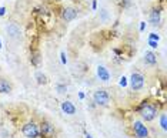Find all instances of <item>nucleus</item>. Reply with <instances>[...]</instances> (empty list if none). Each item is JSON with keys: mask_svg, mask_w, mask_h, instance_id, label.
Returning <instances> with one entry per match:
<instances>
[{"mask_svg": "<svg viewBox=\"0 0 167 138\" xmlns=\"http://www.w3.org/2000/svg\"><path fill=\"white\" fill-rule=\"evenodd\" d=\"M149 40H154V42H159V40H160V36H159V34H156V33H151L150 36H149Z\"/></svg>", "mask_w": 167, "mask_h": 138, "instance_id": "nucleus-18", "label": "nucleus"}, {"mask_svg": "<svg viewBox=\"0 0 167 138\" xmlns=\"http://www.w3.org/2000/svg\"><path fill=\"white\" fill-rule=\"evenodd\" d=\"M36 81H37V84H47L49 83L47 77L43 74L42 71H37V73H36Z\"/></svg>", "mask_w": 167, "mask_h": 138, "instance_id": "nucleus-13", "label": "nucleus"}, {"mask_svg": "<svg viewBox=\"0 0 167 138\" xmlns=\"http://www.w3.org/2000/svg\"><path fill=\"white\" fill-rule=\"evenodd\" d=\"M7 31H9V34H10L12 37H17V36L20 34V30L17 29L14 24H10V26H9V27H7Z\"/></svg>", "mask_w": 167, "mask_h": 138, "instance_id": "nucleus-14", "label": "nucleus"}, {"mask_svg": "<svg viewBox=\"0 0 167 138\" xmlns=\"http://www.w3.org/2000/svg\"><path fill=\"white\" fill-rule=\"evenodd\" d=\"M130 85H131V88L134 91L142 90L143 85H144V77L140 73H133L131 77H130Z\"/></svg>", "mask_w": 167, "mask_h": 138, "instance_id": "nucleus-6", "label": "nucleus"}, {"mask_svg": "<svg viewBox=\"0 0 167 138\" xmlns=\"http://www.w3.org/2000/svg\"><path fill=\"white\" fill-rule=\"evenodd\" d=\"M86 138H93V137H92L90 134H86Z\"/></svg>", "mask_w": 167, "mask_h": 138, "instance_id": "nucleus-26", "label": "nucleus"}, {"mask_svg": "<svg viewBox=\"0 0 167 138\" xmlns=\"http://www.w3.org/2000/svg\"><path fill=\"white\" fill-rule=\"evenodd\" d=\"M144 61L146 64H150V66H154L157 63V56L154 53H151V51H147L146 54H144Z\"/></svg>", "mask_w": 167, "mask_h": 138, "instance_id": "nucleus-12", "label": "nucleus"}, {"mask_svg": "<svg viewBox=\"0 0 167 138\" xmlns=\"http://www.w3.org/2000/svg\"><path fill=\"white\" fill-rule=\"evenodd\" d=\"M92 7L94 9V10H96V9H97V0H93V4H92Z\"/></svg>", "mask_w": 167, "mask_h": 138, "instance_id": "nucleus-24", "label": "nucleus"}, {"mask_svg": "<svg viewBox=\"0 0 167 138\" xmlns=\"http://www.w3.org/2000/svg\"><path fill=\"white\" fill-rule=\"evenodd\" d=\"M157 111H159V108H157V105L154 104V103H149L147 101V104H144L140 108V115H142V118L146 122H150L153 121L156 118V115H157Z\"/></svg>", "mask_w": 167, "mask_h": 138, "instance_id": "nucleus-1", "label": "nucleus"}, {"mask_svg": "<svg viewBox=\"0 0 167 138\" xmlns=\"http://www.w3.org/2000/svg\"><path fill=\"white\" fill-rule=\"evenodd\" d=\"M150 23L153 26H157L160 23V10L159 9H154L150 12Z\"/></svg>", "mask_w": 167, "mask_h": 138, "instance_id": "nucleus-11", "label": "nucleus"}, {"mask_svg": "<svg viewBox=\"0 0 167 138\" xmlns=\"http://www.w3.org/2000/svg\"><path fill=\"white\" fill-rule=\"evenodd\" d=\"M97 75H99V78H100L101 81H109L110 80L109 70L106 67H103V66H99V67H97Z\"/></svg>", "mask_w": 167, "mask_h": 138, "instance_id": "nucleus-9", "label": "nucleus"}, {"mask_svg": "<svg viewBox=\"0 0 167 138\" xmlns=\"http://www.w3.org/2000/svg\"><path fill=\"white\" fill-rule=\"evenodd\" d=\"M21 133L26 138H39L40 137V127L36 122H27L23 125Z\"/></svg>", "mask_w": 167, "mask_h": 138, "instance_id": "nucleus-3", "label": "nucleus"}, {"mask_svg": "<svg viewBox=\"0 0 167 138\" xmlns=\"http://www.w3.org/2000/svg\"><path fill=\"white\" fill-rule=\"evenodd\" d=\"M144 29H146V23L142 21V24H140V31H144Z\"/></svg>", "mask_w": 167, "mask_h": 138, "instance_id": "nucleus-22", "label": "nucleus"}, {"mask_svg": "<svg viewBox=\"0 0 167 138\" xmlns=\"http://www.w3.org/2000/svg\"><path fill=\"white\" fill-rule=\"evenodd\" d=\"M60 57H62V63H63V64H66V63H67L66 54H64V53H62V54H60Z\"/></svg>", "mask_w": 167, "mask_h": 138, "instance_id": "nucleus-21", "label": "nucleus"}, {"mask_svg": "<svg viewBox=\"0 0 167 138\" xmlns=\"http://www.w3.org/2000/svg\"><path fill=\"white\" fill-rule=\"evenodd\" d=\"M93 100H94V104L96 105H100V107H107L110 103V96L109 93L100 88V90H97L94 94H93Z\"/></svg>", "mask_w": 167, "mask_h": 138, "instance_id": "nucleus-4", "label": "nucleus"}, {"mask_svg": "<svg viewBox=\"0 0 167 138\" xmlns=\"http://www.w3.org/2000/svg\"><path fill=\"white\" fill-rule=\"evenodd\" d=\"M62 16H63V19H64L66 21H71V20H74L76 17H77V10L73 9V7H67V9L63 10Z\"/></svg>", "mask_w": 167, "mask_h": 138, "instance_id": "nucleus-7", "label": "nucleus"}, {"mask_svg": "<svg viewBox=\"0 0 167 138\" xmlns=\"http://www.w3.org/2000/svg\"><path fill=\"white\" fill-rule=\"evenodd\" d=\"M120 85L121 87H126V85H127V78H126V77H121L120 78Z\"/></svg>", "mask_w": 167, "mask_h": 138, "instance_id": "nucleus-20", "label": "nucleus"}, {"mask_svg": "<svg viewBox=\"0 0 167 138\" xmlns=\"http://www.w3.org/2000/svg\"><path fill=\"white\" fill-rule=\"evenodd\" d=\"M6 14V7H0V16H4Z\"/></svg>", "mask_w": 167, "mask_h": 138, "instance_id": "nucleus-23", "label": "nucleus"}, {"mask_svg": "<svg viewBox=\"0 0 167 138\" xmlns=\"http://www.w3.org/2000/svg\"><path fill=\"white\" fill-rule=\"evenodd\" d=\"M0 49H2V42H0Z\"/></svg>", "mask_w": 167, "mask_h": 138, "instance_id": "nucleus-27", "label": "nucleus"}, {"mask_svg": "<svg viewBox=\"0 0 167 138\" xmlns=\"http://www.w3.org/2000/svg\"><path fill=\"white\" fill-rule=\"evenodd\" d=\"M160 125H161V128H163L164 131L167 130V117H166V114H161V117H160Z\"/></svg>", "mask_w": 167, "mask_h": 138, "instance_id": "nucleus-16", "label": "nucleus"}, {"mask_svg": "<svg viewBox=\"0 0 167 138\" xmlns=\"http://www.w3.org/2000/svg\"><path fill=\"white\" fill-rule=\"evenodd\" d=\"M40 138H57V130L49 121H43L40 124Z\"/></svg>", "mask_w": 167, "mask_h": 138, "instance_id": "nucleus-2", "label": "nucleus"}, {"mask_svg": "<svg viewBox=\"0 0 167 138\" xmlns=\"http://www.w3.org/2000/svg\"><path fill=\"white\" fill-rule=\"evenodd\" d=\"M79 97L82 98V100H83V98H84V94H83V93H79Z\"/></svg>", "mask_w": 167, "mask_h": 138, "instance_id": "nucleus-25", "label": "nucleus"}, {"mask_svg": "<svg viewBox=\"0 0 167 138\" xmlns=\"http://www.w3.org/2000/svg\"><path fill=\"white\" fill-rule=\"evenodd\" d=\"M149 46H150L151 49H157V46H159V42H154V40H149Z\"/></svg>", "mask_w": 167, "mask_h": 138, "instance_id": "nucleus-19", "label": "nucleus"}, {"mask_svg": "<svg viewBox=\"0 0 167 138\" xmlns=\"http://www.w3.org/2000/svg\"><path fill=\"white\" fill-rule=\"evenodd\" d=\"M62 110L63 113L69 114V115H74L76 114V107L71 101H63L62 103Z\"/></svg>", "mask_w": 167, "mask_h": 138, "instance_id": "nucleus-8", "label": "nucleus"}, {"mask_svg": "<svg viewBox=\"0 0 167 138\" xmlns=\"http://www.w3.org/2000/svg\"><path fill=\"white\" fill-rule=\"evenodd\" d=\"M131 128H133V135L136 138H149V128L142 121H134Z\"/></svg>", "mask_w": 167, "mask_h": 138, "instance_id": "nucleus-5", "label": "nucleus"}, {"mask_svg": "<svg viewBox=\"0 0 167 138\" xmlns=\"http://www.w3.org/2000/svg\"><path fill=\"white\" fill-rule=\"evenodd\" d=\"M10 91H12V84L9 83L6 78H0V93L7 94Z\"/></svg>", "mask_w": 167, "mask_h": 138, "instance_id": "nucleus-10", "label": "nucleus"}, {"mask_svg": "<svg viewBox=\"0 0 167 138\" xmlns=\"http://www.w3.org/2000/svg\"><path fill=\"white\" fill-rule=\"evenodd\" d=\"M56 88H57V91L60 93V94H63V93H66V91H67L66 84H57V85H56Z\"/></svg>", "mask_w": 167, "mask_h": 138, "instance_id": "nucleus-17", "label": "nucleus"}, {"mask_svg": "<svg viewBox=\"0 0 167 138\" xmlns=\"http://www.w3.org/2000/svg\"><path fill=\"white\" fill-rule=\"evenodd\" d=\"M32 64L33 66H39V63H40V54H39V51H34V53H32Z\"/></svg>", "mask_w": 167, "mask_h": 138, "instance_id": "nucleus-15", "label": "nucleus"}]
</instances>
